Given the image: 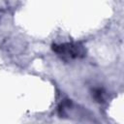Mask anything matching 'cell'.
Returning <instances> with one entry per match:
<instances>
[{"label":"cell","mask_w":124,"mask_h":124,"mask_svg":"<svg viewBox=\"0 0 124 124\" xmlns=\"http://www.w3.org/2000/svg\"><path fill=\"white\" fill-rule=\"evenodd\" d=\"M52 50L63 60L82 58L86 55V49L80 43H65L61 45H52Z\"/></svg>","instance_id":"1"},{"label":"cell","mask_w":124,"mask_h":124,"mask_svg":"<svg viewBox=\"0 0 124 124\" xmlns=\"http://www.w3.org/2000/svg\"><path fill=\"white\" fill-rule=\"evenodd\" d=\"M92 95H93V98H94L97 102L101 103V102L104 101V91H103V89H101V88H96V89H94Z\"/></svg>","instance_id":"2"}]
</instances>
